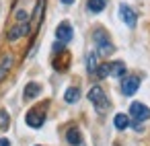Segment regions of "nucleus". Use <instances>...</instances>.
I'll return each mask as SVG.
<instances>
[{
    "mask_svg": "<svg viewBox=\"0 0 150 146\" xmlns=\"http://www.w3.org/2000/svg\"><path fill=\"white\" fill-rule=\"evenodd\" d=\"M39 93H41V86H39L37 82H29V84L25 86V93H23V97H25V101H31V99H35Z\"/></svg>",
    "mask_w": 150,
    "mask_h": 146,
    "instance_id": "obj_11",
    "label": "nucleus"
},
{
    "mask_svg": "<svg viewBox=\"0 0 150 146\" xmlns=\"http://www.w3.org/2000/svg\"><path fill=\"white\" fill-rule=\"evenodd\" d=\"M93 41H95V47H97V52H95L97 56H111L115 52V45L111 43L109 35L103 29H97L93 33Z\"/></svg>",
    "mask_w": 150,
    "mask_h": 146,
    "instance_id": "obj_1",
    "label": "nucleus"
},
{
    "mask_svg": "<svg viewBox=\"0 0 150 146\" xmlns=\"http://www.w3.org/2000/svg\"><path fill=\"white\" fill-rule=\"evenodd\" d=\"M29 17H27V13H23V11H19L17 13V23H15V27H11L8 29V39L11 41H17L19 37H23V35H27L29 33Z\"/></svg>",
    "mask_w": 150,
    "mask_h": 146,
    "instance_id": "obj_2",
    "label": "nucleus"
},
{
    "mask_svg": "<svg viewBox=\"0 0 150 146\" xmlns=\"http://www.w3.org/2000/svg\"><path fill=\"white\" fill-rule=\"evenodd\" d=\"M56 37H58V41L60 43H68L72 37H74V29H72V25L70 23H60L58 25V29H56Z\"/></svg>",
    "mask_w": 150,
    "mask_h": 146,
    "instance_id": "obj_6",
    "label": "nucleus"
},
{
    "mask_svg": "<svg viewBox=\"0 0 150 146\" xmlns=\"http://www.w3.org/2000/svg\"><path fill=\"white\" fill-rule=\"evenodd\" d=\"M11 66H13V56H11V54H4L2 60H0V82H2V78L8 74Z\"/></svg>",
    "mask_w": 150,
    "mask_h": 146,
    "instance_id": "obj_10",
    "label": "nucleus"
},
{
    "mask_svg": "<svg viewBox=\"0 0 150 146\" xmlns=\"http://www.w3.org/2000/svg\"><path fill=\"white\" fill-rule=\"evenodd\" d=\"M113 125H115L117 130H127V128H129V117H127L125 113H117L115 119H113Z\"/></svg>",
    "mask_w": 150,
    "mask_h": 146,
    "instance_id": "obj_14",
    "label": "nucleus"
},
{
    "mask_svg": "<svg viewBox=\"0 0 150 146\" xmlns=\"http://www.w3.org/2000/svg\"><path fill=\"white\" fill-rule=\"evenodd\" d=\"M88 11L91 13H101L103 9H105V0H88Z\"/></svg>",
    "mask_w": 150,
    "mask_h": 146,
    "instance_id": "obj_17",
    "label": "nucleus"
},
{
    "mask_svg": "<svg viewBox=\"0 0 150 146\" xmlns=\"http://www.w3.org/2000/svg\"><path fill=\"white\" fill-rule=\"evenodd\" d=\"M78 99H80V91H78L76 86H70V89L64 93V101H66V103H76Z\"/></svg>",
    "mask_w": 150,
    "mask_h": 146,
    "instance_id": "obj_16",
    "label": "nucleus"
},
{
    "mask_svg": "<svg viewBox=\"0 0 150 146\" xmlns=\"http://www.w3.org/2000/svg\"><path fill=\"white\" fill-rule=\"evenodd\" d=\"M88 101L95 105L97 113H105L109 109V99H107V95H105V91L101 86H93L88 91Z\"/></svg>",
    "mask_w": 150,
    "mask_h": 146,
    "instance_id": "obj_4",
    "label": "nucleus"
},
{
    "mask_svg": "<svg viewBox=\"0 0 150 146\" xmlns=\"http://www.w3.org/2000/svg\"><path fill=\"white\" fill-rule=\"evenodd\" d=\"M66 140H68V144H72V146H80V142H82L80 130H78V128H70V130L66 132Z\"/></svg>",
    "mask_w": 150,
    "mask_h": 146,
    "instance_id": "obj_12",
    "label": "nucleus"
},
{
    "mask_svg": "<svg viewBox=\"0 0 150 146\" xmlns=\"http://www.w3.org/2000/svg\"><path fill=\"white\" fill-rule=\"evenodd\" d=\"M62 4H68L70 6V4H74V0H62Z\"/></svg>",
    "mask_w": 150,
    "mask_h": 146,
    "instance_id": "obj_21",
    "label": "nucleus"
},
{
    "mask_svg": "<svg viewBox=\"0 0 150 146\" xmlns=\"http://www.w3.org/2000/svg\"><path fill=\"white\" fill-rule=\"evenodd\" d=\"M129 117H132L136 123H142V121L150 119V109H148L144 103H140V101H134V103L129 105Z\"/></svg>",
    "mask_w": 150,
    "mask_h": 146,
    "instance_id": "obj_5",
    "label": "nucleus"
},
{
    "mask_svg": "<svg viewBox=\"0 0 150 146\" xmlns=\"http://www.w3.org/2000/svg\"><path fill=\"white\" fill-rule=\"evenodd\" d=\"M119 17H121V21H123L127 27H136L138 17H136V13H134L127 4H121V6H119Z\"/></svg>",
    "mask_w": 150,
    "mask_h": 146,
    "instance_id": "obj_8",
    "label": "nucleus"
},
{
    "mask_svg": "<svg viewBox=\"0 0 150 146\" xmlns=\"http://www.w3.org/2000/svg\"><path fill=\"white\" fill-rule=\"evenodd\" d=\"M0 146H11V142L6 138H2V140H0Z\"/></svg>",
    "mask_w": 150,
    "mask_h": 146,
    "instance_id": "obj_20",
    "label": "nucleus"
},
{
    "mask_svg": "<svg viewBox=\"0 0 150 146\" xmlns=\"http://www.w3.org/2000/svg\"><path fill=\"white\" fill-rule=\"evenodd\" d=\"M97 76H101V78H105V76H109V64H101L99 68H97V72H95Z\"/></svg>",
    "mask_w": 150,
    "mask_h": 146,
    "instance_id": "obj_19",
    "label": "nucleus"
},
{
    "mask_svg": "<svg viewBox=\"0 0 150 146\" xmlns=\"http://www.w3.org/2000/svg\"><path fill=\"white\" fill-rule=\"evenodd\" d=\"M138 89H140V78H138V76H125V78L121 80V93H123L125 97H132Z\"/></svg>",
    "mask_w": 150,
    "mask_h": 146,
    "instance_id": "obj_7",
    "label": "nucleus"
},
{
    "mask_svg": "<svg viewBox=\"0 0 150 146\" xmlns=\"http://www.w3.org/2000/svg\"><path fill=\"white\" fill-rule=\"evenodd\" d=\"M45 113H47V103L43 105H37V107H31L25 115V121L29 128H41L45 123Z\"/></svg>",
    "mask_w": 150,
    "mask_h": 146,
    "instance_id": "obj_3",
    "label": "nucleus"
},
{
    "mask_svg": "<svg viewBox=\"0 0 150 146\" xmlns=\"http://www.w3.org/2000/svg\"><path fill=\"white\" fill-rule=\"evenodd\" d=\"M43 11H45V0H37V4H35V13H33V29H37L41 25V17H43Z\"/></svg>",
    "mask_w": 150,
    "mask_h": 146,
    "instance_id": "obj_9",
    "label": "nucleus"
},
{
    "mask_svg": "<svg viewBox=\"0 0 150 146\" xmlns=\"http://www.w3.org/2000/svg\"><path fill=\"white\" fill-rule=\"evenodd\" d=\"M97 68H99V64H97V54H95V52H88V54H86V70H88V74H95Z\"/></svg>",
    "mask_w": 150,
    "mask_h": 146,
    "instance_id": "obj_15",
    "label": "nucleus"
},
{
    "mask_svg": "<svg viewBox=\"0 0 150 146\" xmlns=\"http://www.w3.org/2000/svg\"><path fill=\"white\" fill-rule=\"evenodd\" d=\"M8 123H11L8 111H4V109H0V132H2V130H6V128H8Z\"/></svg>",
    "mask_w": 150,
    "mask_h": 146,
    "instance_id": "obj_18",
    "label": "nucleus"
},
{
    "mask_svg": "<svg viewBox=\"0 0 150 146\" xmlns=\"http://www.w3.org/2000/svg\"><path fill=\"white\" fill-rule=\"evenodd\" d=\"M125 74V64L123 62H111L109 64V76H123Z\"/></svg>",
    "mask_w": 150,
    "mask_h": 146,
    "instance_id": "obj_13",
    "label": "nucleus"
}]
</instances>
